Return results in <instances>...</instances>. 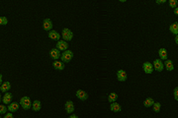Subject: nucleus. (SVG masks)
Segmentation results:
<instances>
[{
    "mask_svg": "<svg viewBox=\"0 0 178 118\" xmlns=\"http://www.w3.org/2000/svg\"><path fill=\"white\" fill-rule=\"evenodd\" d=\"M164 67L166 68L167 71H173V70H174V64H173V62H172L170 59H166V60H165Z\"/></svg>",
    "mask_w": 178,
    "mask_h": 118,
    "instance_id": "6ab92c4d",
    "label": "nucleus"
},
{
    "mask_svg": "<svg viewBox=\"0 0 178 118\" xmlns=\"http://www.w3.org/2000/svg\"><path fill=\"white\" fill-rule=\"evenodd\" d=\"M52 26H54V25H52V20L49 19V18L45 19L44 22H43V28H44V30H45V31H47V32L52 31Z\"/></svg>",
    "mask_w": 178,
    "mask_h": 118,
    "instance_id": "0eeeda50",
    "label": "nucleus"
},
{
    "mask_svg": "<svg viewBox=\"0 0 178 118\" xmlns=\"http://www.w3.org/2000/svg\"><path fill=\"white\" fill-rule=\"evenodd\" d=\"M61 50L57 49V48H52L50 50V56L51 58H52L54 60H57L59 58H61Z\"/></svg>",
    "mask_w": 178,
    "mask_h": 118,
    "instance_id": "39448f33",
    "label": "nucleus"
},
{
    "mask_svg": "<svg viewBox=\"0 0 178 118\" xmlns=\"http://www.w3.org/2000/svg\"><path fill=\"white\" fill-rule=\"evenodd\" d=\"M175 42H176V44H178V35H176V37H175Z\"/></svg>",
    "mask_w": 178,
    "mask_h": 118,
    "instance_id": "473e14b6",
    "label": "nucleus"
},
{
    "mask_svg": "<svg viewBox=\"0 0 178 118\" xmlns=\"http://www.w3.org/2000/svg\"><path fill=\"white\" fill-rule=\"evenodd\" d=\"M8 24V19L4 16L0 17V26H5V25Z\"/></svg>",
    "mask_w": 178,
    "mask_h": 118,
    "instance_id": "393cba45",
    "label": "nucleus"
},
{
    "mask_svg": "<svg viewBox=\"0 0 178 118\" xmlns=\"http://www.w3.org/2000/svg\"><path fill=\"white\" fill-rule=\"evenodd\" d=\"M155 2H156L157 4H163L166 2V0H155Z\"/></svg>",
    "mask_w": 178,
    "mask_h": 118,
    "instance_id": "c756f323",
    "label": "nucleus"
},
{
    "mask_svg": "<svg viewBox=\"0 0 178 118\" xmlns=\"http://www.w3.org/2000/svg\"><path fill=\"white\" fill-rule=\"evenodd\" d=\"M169 31L171 34H173V35H178V22H174L173 24H171L169 26Z\"/></svg>",
    "mask_w": 178,
    "mask_h": 118,
    "instance_id": "412c9836",
    "label": "nucleus"
},
{
    "mask_svg": "<svg viewBox=\"0 0 178 118\" xmlns=\"http://www.w3.org/2000/svg\"><path fill=\"white\" fill-rule=\"evenodd\" d=\"M154 104V99H151V97H147V99H144V106L150 107V106H152V104Z\"/></svg>",
    "mask_w": 178,
    "mask_h": 118,
    "instance_id": "4be33fe9",
    "label": "nucleus"
},
{
    "mask_svg": "<svg viewBox=\"0 0 178 118\" xmlns=\"http://www.w3.org/2000/svg\"><path fill=\"white\" fill-rule=\"evenodd\" d=\"M57 48L59 49L61 51H64V50L68 49V43L66 41H57Z\"/></svg>",
    "mask_w": 178,
    "mask_h": 118,
    "instance_id": "1a4fd4ad",
    "label": "nucleus"
},
{
    "mask_svg": "<svg viewBox=\"0 0 178 118\" xmlns=\"http://www.w3.org/2000/svg\"><path fill=\"white\" fill-rule=\"evenodd\" d=\"M2 84V75L0 74V85Z\"/></svg>",
    "mask_w": 178,
    "mask_h": 118,
    "instance_id": "72a5a7b5",
    "label": "nucleus"
},
{
    "mask_svg": "<svg viewBox=\"0 0 178 118\" xmlns=\"http://www.w3.org/2000/svg\"><path fill=\"white\" fill-rule=\"evenodd\" d=\"M10 89H11V84H10V82H8V81L2 83V84L0 85V91H1L2 92H8Z\"/></svg>",
    "mask_w": 178,
    "mask_h": 118,
    "instance_id": "f3484780",
    "label": "nucleus"
},
{
    "mask_svg": "<svg viewBox=\"0 0 178 118\" xmlns=\"http://www.w3.org/2000/svg\"><path fill=\"white\" fill-rule=\"evenodd\" d=\"M47 36H49V37L51 39H52V41H59L61 39V35L59 34L57 31H50L49 34H47Z\"/></svg>",
    "mask_w": 178,
    "mask_h": 118,
    "instance_id": "f8f14e48",
    "label": "nucleus"
},
{
    "mask_svg": "<svg viewBox=\"0 0 178 118\" xmlns=\"http://www.w3.org/2000/svg\"><path fill=\"white\" fill-rule=\"evenodd\" d=\"M152 65H154V69L156 70L157 72H161L163 71L164 69V63L162 62L161 59H155L154 61V63H152Z\"/></svg>",
    "mask_w": 178,
    "mask_h": 118,
    "instance_id": "20e7f679",
    "label": "nucleus"
},
{
    "mask_svg": "<svg viewBox=\"0 0 178 118\" xmlns=\"http://www.w3.org/2000/svg\"><path fill=\"white\" fill-rule=\"evenodd\" d=\"M127 73L126 71H124V70L120 69L119 71H117V79L119 82H126L127 81Z\"/></svg>",
    "mask_w": 178,
    "mask_h": 118,
    "instance_id": "6e6552de",
    "label": "nucleus"
},
{
    "mask_svg": "<svg viewBox=\"0 0 178 118\" xmlns=\"http://www.w3.org/2000/svg\"><path fill=\"white\" fill-rule=\"evenodd\" d=\"M12 99H13V97H12V94H10L9 92H6L3 95V97H2V101H3L4 104H9L10 102L12 101Z\"/></svg>",
    "mask_w": 178,
    "mask_h": 118,
    "instance_id": "ddd939ff",
    "label": "nucleus"
},
{
    "mask_svg": "<svg viewBox=\"0 0 178 118\" xmlns=\"http://www.w3.org/2000/svg\"><path fill=\"white\" fill-rule=\"evenodd\" d=\"M174 14L176 15V16H178V7L174 8Z\"/></svg>",
    "mask_w": 178,
    "mask_h": 118,
    "instance_id": "2f4dec72",
    "label": "nucleus"
},
{
    "mask_svg": "<svg viewBox=\"0 0 178 118\" xmlns=\"http://www.w3.org/2000/svg\"><path fill=\"white\" fill-rule=\"evenodd\" d=\"M19 104H20V105H21V106L23 107L25 110H29L32 107V102H31V99H30L29 97H21Z\"/></svg>",
    "mask_w": 178,
    "mask_h": 118,
    "instance_id": "f03ea898",
    "label": "nucleus"
},
{
    "mask_svg": "<svg viewBox=\"0 0 178 118\" xmlns=\"http://www.w3.org/2000/svg\"><path fill=\"white\" fill-rule=\"evenodd\" d=\"M168 3H169V6L174 9L176 8L178 5V0H168Z\"/></svg>",
    "mask_w": 178,
    "mask_h": 118,
    "instance_id": "a878e982",
    "label": "nucleus"
},
{
    "mask_svg": "<svg viewBox=\"0 0 178 118\" xmlns=\"http://www.w3.org/2000/svg\"><path fill=\"white\" fill-rule=\"evenodd\" d=\"M19 106H20V104H18V102H12L11 101L7 108H8V111H10V112H16V111H18Z\"/></svg>",
    "mask_w": 178,
    "mask_h": 118,
    "instance_id": "4468645a",
    "label": "nucleus"
},
{
    "mask_svg": "<svg viewBox=\"0 0 178 118\" xmlns=\"http://www.w3.org/2000/svg\"><path fill=\"white\" fill-rule=\"evenodd\" d=\"M119 1H120V2H126L127 0H119Z\"/></svg>",
    "mask_w": 178,
    "mask_h": 118,
    "instance_id": "f704fd0d",
    "label": "nucleus"
},
{
    "mask_svg": "<svg viewBox=\"0 0 178 118\" xmlns=\"http://www.w3.org/2000/svg\"><path fill=\"white\" fill-rule=\"evenodd\" d=\"M52 66L56 70H59V71H62L64 69V63L62 61H57V60H54V63H52Z\"/></svg>",
    "mask_w": 178,
    "mask_h": 118,
    "instance_id": "2eb2a0df",
    "label": "nucleus"
},
{
    "mask_svg": "<svg viewBox=\"0 0 178 118\" xmlns=\"http://www.w3.org/2000/svg\"><path fill=\"white\" fill-rule=\"evenodd\" d=\"M61 37H64V41H69L73 39V32H71V30H69L68 28H64L61 32Z\"/></svg>",
    "mask_w": 178,
    "mask_h": 118,
    "instance_id": "7ed1b4c3",
    "label": "nucleus"
},
{
    "mask_svg": "<svg viewBox=\"0 0 178 118\" xmlns=\"http://www.w3.org/2000/svg\"><path fill=\"white\" fill-rule=\"evenodd\" d=\"M173 95H174V99H175V100H177V101H178V87H176V88H175V89H174Z\"/></svg>",
    "mask_w": 178,
    "mask_h": 118,
    "instance_id": "cd10ccee",
    "label": "nucleus"
},
{
    "mask_svg": "<svg viewBox=\"0 0 178 118\" xmlns=\"http://www.w3.org/2000/svg\"><path fill=\"white\" fill-rule=\"evenodd\" d=\"M118 99V95L116 92H111L109 95H108V101L109 102H114Z\"/></svg>",
    "mask_w": 178,
    "mask_h": 118,
    "instance_id": "5701e85b",
    "label": "nucleus"
},
{
    "mask_svg": "<svg viewBox=\"0 0 178 118\" xmlns=\"http://www.w3.org/2000/svg\"><path fill=\"white\" fill-rule=\"evenodd\" d=\"M110 109L112 110L113 112H120L122 111V107L118 102L114 101V102H111V105H110Z\"/></svg>",
    "mask_w": 178,
    "mask_h": 118,
    "instance_id": "dca6fc26",
    "label": "nucleus"
},
{
    "mask_svg": "<svg viewBox=\"0 0 178 118\" xmlns=\"http://www.w3.org/2000/svg\"><path fill=\"white\" fill-rule=\"evenodd\" d=\"M41 108H42V104H41V101H40V100H38V99H36V100H34L33 101V104H32V109L34 110V111H40V110H41Z\"/></svg>",
    "mask_w": 178,
    "mask_h": 118,
    "instance_id": "a211bd4d",
    "label": "nucleus"
},
{
    "mask_svg": "<svg viewBox=\"0 0 178 118\" xmlns=\"http://www.w3.org/2000/svg\"><path fill=\"white\" fill-rule=\"evenodd\" d=\"M2 100V97H1V95H0V101Z\"/></svg>",
    "mask_w": 178,
    "mask_h": 118,
    "instance_id": "c9c22d12",
    "label": "nucleus"
},
{
    "mask_svg": "<svg viewBox=\"0 0 178 118\" xmlns=\"http://www.w3.org/2000/svg\"><path fill=\"white\" fill-rule=\"evenodd\" d=\"M64 107H66V112L68 114L72 113V112L74 111V104L72 100H67V101L66 102V105H64Z\"/></svg>",
    "mask_w": 178,
    "mask_h": 118,
    "instance_id": "9d476101",
    "label": "nucleus"
},
{
    "mask_svg": "<svg viewBox=\"0 0 178 118\" xmlns=\"http://www.w3.org/2000/svg\"><path fill=\"white\" fill-rule=\"evenodd\" d=\"M142 69H144L145 74H151L154 72V65L150 62H144L142 64Z\"/></svg>",
    "mask_w": 178,
    "mask_h": 118,
    "instance_id": "423d86ee",
    "label": "nucleus"
},
{
    "mask_svg": "<svg viewBox=\"0 0 178 118\" xmlns=\"http://www.w3.org/2000/svg\"><path fill=\"white\" fill-rule=\"evenodd\" d=\"M0 118H1V117H0Z\"/></svg>",
    "mask_w": 178,
    "mask_h": 118,
    "instance_id": "e433bc0d",
    "label": "nucleus"
},
{
    "mask_svg": "<svg viewBox=\"0 0 178 118\" xmlns=\"http://www.w3.org/2000/svg\"><path fill=\"white\" fill-rule=\"evenodd\" d=\"M69 118H78V116H77L76 114H72V113H71V116H69Z\"/></svg>",
    "mask_w": 178,
    "mask_h": 118,
    "instance_id": "7c9ffc66",
    "label": "nucleus"
},
{
    "mask_svg": "<svg viewBox=\"0 0 178 118\" xmlns=\"http://www.w3.org/2000/svg\"><path fill=\"white\" fill-rule=\"evenodd\" d=\"M4 118H13V112H8V113H5V116H4Z\"/></svg>",
    "mask_w": 178,
    "mask_h": 118,
    "instance_id": "c85d7f7f",
    "label": "nucleus"
},
{
    "mask_svg": "<svg viewBox=\"0 0 178 118\" xmlns=\"http://www.w3.org/2000/svg\"><path fill=\"white\" fill-rule=\"evenodd\" d=\"M76 97H77V99L80 100H86L88 99V95H87V92L83 91V90H78V91H76Z\"/></svg>",
    "mask_w": 178,
    "mask_h": 118,
    "instance_id": "9b49d317",
    "label": "nucleus"
},
{
    "mask_svg": "<svg viewBox=\"0 0 178 118\" xmlns=\"http://www.w3.org/2000/svg\"><path fill=\"white\" fill-rule=\"evenodd\" d=\"M158 55H159V58L161 60H166L167 59V50L163 48V47H161V48H159L158 50Z\"/></svg>",
    "mask_w": 178,
    "mask_h": 118,
    "instance_id": "aec40b11",
    "label": "nucleus"
},
{
    "mask_svg": "<svg viewBox=\"0 0 178 118\" xmlns=\"http://www.w3.org/2000/svg\"><path fill=\"white\" fill-rule=\"evenodd\" d=\"M73 56H74L73 52H72L71 50L66 49V50H64V51H62V53L61 55V59L64 63H67V62H69L72 58H73Z\"/></svg>",
    "mask_w": 178,
    "mask_h": 118,
    "instance_id": "f257e3e1",
    "label": "nucleus"
},
{
    "mask_svg": "<svg viewBox=\"0 0 178 118\" xmlns=\"http://www.w3.org/2000/svg\"><path fill=\"white\" fill-rule=\"evenodd\" d=\"M7 110H8V108L4 104H0V114H5Z\"/></svg>",
    "mask_w": 178,
    "mask_h": 118,
    "instance_id": "bb28decb",
    "label": "nucleus"
},
{
    "mask_svg": "<svg viewBox=\"0 0 178 118\" xmlns=\"http://www.w3.org/2000/svg\"><path fill=\"white\" fill-rule=\"evenodd\" d=\"M160 107H161V104H160V102H154V104H152V108H154V111L156 112V113H158L160 111Z\"/></svg>",
    "mask_w": 178,
    "mask_h": 118,
    "instance_id": "b1692460",
    "label": "nucleus"
}]
</instances>
